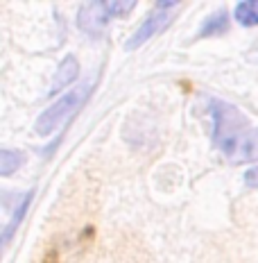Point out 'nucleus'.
Wrapping results in <instances>:
<instances>
[{"instance_id":"f257e3e1","label":"nucleus","mask_w":258,"mask_h":263,"mask_svg":"<svg viewBox=\"0 0 258 263\" xmlns=\"http://www.w3.org/2000/svg\"><path fill=\"white\" fill-rule=\"evenodd\" d=\"M211 116H213V143L227 157H231L238 141L247 134L249 120L238 107H233L227 100H211Z\"/></svg>"},{"instance_id":"f03ea898","label":"nucleus","mask_w":258,"mask_h":263,"mask_svg":"<svg viewBox=\"0 0 258 263\" xmlns=\"http://www.w3.org/2000/svg\"><path fill=\"white\" fill-rule=\"evenodd\" d=\"M91 89H93V84L91 82H86V84H82V86H77V89H73L70 93H66L64 98H59L52 107H48L46 111L36 118V125H34L36 134L48 136V134H52L54 129L62 127L66 120H68L70 116H75V114L84 107V102H86V98H89Z\"/></svg>"},{"instance_id":"7ed1b4c3","label":"nucleus","mask_w":258,"mask_h":263,"mask_svg":"<svg viewBox=\"0 0 258 263\" xmlns=\"http://www.w3.org/2000/svg\"><path fill=\"white\" fill-rule=\"evenodd\" d=\"M134 7V0H129V3H118V0H111V3H84L77 12V27L89 36H102L109 21L123 18Z\"/></svg>"},{"instance_id":"20e7f679","label":"nucleus","mask_w":258,"mask_h":263,"mask_svg":"<svg viewBox=\"0 0 258 263\" xmlns=\"http://www.w3.org/2000/svg\"><path fill=\"white\" fill-rule=\"evenodd\" d=\"M179 9H181V3H172V0L156 3L154 7H152V12L147 14V18L138 25V30L125 41V50H136V48H141L145 41H150L154 34L163 32L174 18H177Z\"/></svg>"},{"instance_id":"39448f33","label":"nucleus","mask_w":258,"mask_h":263,"mask_svg":"<svg viewBox=\"0 0 258 263\" xmlns=\"http://www.w3.org/2000/svg\"><path fill=\"white\" fill-rule=\"evenodd\" d=\"M77 75H80V62L73 57V54H68V57L59 64V68L54 70V80H52L50 93L54 96V93L64 91L66 86H70L75 80H77Z\"/></svg>"},{"instance_id":"423d86ee","label":"nucleus","mask_w":258,"mask_h":263,"mask_svg":"<svg viewBox=\"0 0 258 263\" xmlns=\"http://www.w3.org/2000/svg\"><path fill=\"white\" fill-rule=\"evenodd\" d=\"M231 163H249V161H258V127L247 132L243 139L238 141L235 150L231 152Z\"/></svg>"},{"instance_id":"0eeeda50","label":"nucleus","mask_w":258,"mask_h":263,"mask_svg":"<svg viewBox=\"0 0 258 263\" xmlns=\"http://www.w3.org/2000/svg\"><path fill=\"white\" fill-rule=\"evenodd\" d=\"M227 30H229V16L224 9H220V12L211 14L204 21V25L200 27V36L202 39H206V36H217V34H224Z\"/></svg>"},{"instance_id":"6e6552de","label":"nucleus","mask_w":258,"mask_h":263,"mask_svg":"<svg viewBox=\"0 0 258 263\" xmlns=\"http://www.w3.org/2000/svg\"><path fill=\"white\" fill-rule=\"evenodd\" d=\"M32 195H34V191H30V193H25V195H23V200H21V206L14 211L12 220H9V222H7V227L3 229V248H7V245H9V240H12L14 232H16V227H18L21 220H23L27 206H30V202H32Z\"/></svg>"},{"instance_id":"1a4fd4ad","label":"nucleus","mask_w":258,"mask_h":263,"mask_svg":"<svg viewBox=\"0 0 258 263\" xmlns=\"http://www.w3.org/2000/svg\"><path fill=\"white\" fill-rule=\"evenodd\" d=\"M235 21L245 27H254L258 25V0H243L235 5Z\"/></svg>"},{"instance_id":"9d476101","label":"nucleus","mask_w":258,"mask_h":263,"mask_svg":"<svg viewBox=\"0 0 258 263\" xmlns=\"http://www.w3.org/2000/svg\"><path fill=\"white\" fill-rule=\"evenodd\" d=\"M25 157L23 152H16V150H0V175L3 177H9L12 173H16L21 166H23Z\"/></svg>"},{"instance_id":"9b49d317","label":"nucleus","mask_w":258,"mask_h":263,"mask_svg":"<svg viewBox=\"0 0 258 263\" xmlns=\"http://www.w3.org/2000/svg\"><path fill=\"white\" fill-rule=\"evenodd\" d=\"M245 184L251 186V189H258V166L249 168V171L245 173Z\"/></svg>"},{"instance_id":"f8f14e48","label":"nucleus","mask_w":258,"mask_h":263,"mask_svg":"<svg viewBox=\"0 0 258 263\" xmlns=\"http://www.w3.org/2000/svg\"><path fill=\"white\" fill-rule=\"evenodd\" d=\"M249 59H251V62H258V50H254V54H251Z\"/></svg>"}]
</instances>
